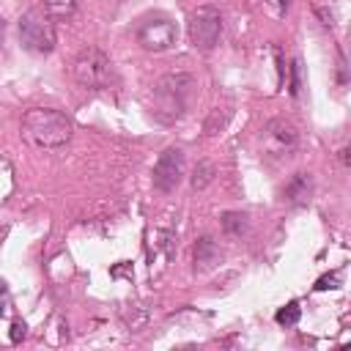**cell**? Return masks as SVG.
<instances>
[{"label":"cell","mask_w":351,"mask_h":351,"mask_svg":"<svg viewBox=\"0 0 351 351\" xmlns=\"http://www.w3.org/2000/svg\"><path fill=\"white\" fill-rule=\"evenodd\" d=\"M176 38H178V27L165 14H151L137 27V41L148 52H165V49H170L176 44Z\"/></svg>","instance_id":"8992f818"},{"label":"cell","mask_w":351,"mask_h":351,"mask_svg":"<svg viewBox=\"0 0 351 351\" xmlns=\"http://www.w3.org/2000/svg\"><path fill=\"white\" fill-rule=\"evenodd\" d=\"M217 258H219V250H217L214 239L203 236V239L197 241V247H195V263H200V266H211Z\"/></svg>","instance_id":"7c38bea8"},{"label":"cell","mask_w":351,"mask_h":351,"mask_svg":"<svg viewBox=\"0 0 351 351\" xmlns=\"http://www.w3.org/2000/svg\"><path fill=\"white\" fill-rule=\"evenodd\" d=\"M214 176H217V167L211 162H197V167L192 173V186L195 189H203V186H208L214 181Z\"/></svg>","instance_id":"4fadbf2b"},{"label":"cell","mask_w":351,"mask_h":351,"mask_svg":"<svg viewBox=\"0 0 351 351\" xmlns=\"http://www.w3.org/2000/svg\"><path fill=\"white\" fill-rule=\"evenodd\" d=\"M247 214L244 211H225L222 214V230L228 233V236H241V233H247Z\"/></svg>","instance_id":"8fae6325"},{"label":"cell","mask_w":351,"mask_h":351,"mask_svg":"<svg viewBox=\"0 0 351 351\" xmlns=\"http://www.w3.org/2000/svg\"><path fill=\"white\" fill-rule=\"evenodd\" d=\"M337 282H340V274L337 271H332V274H324L318 282H315V291H326V288H337Z\"/></svg>","instance_id":"9a60e30c"},{"label":"cell","mask_w":351,"mask_h":351,"mask_svg":"<svg viewBox=\"0 0 351 351\" xmlns=\"http://www.w3.org/2000/svg\"><path fill=\"white\" fill-rule=\"evenodd\" d=\"M299 315H302V307H299V302H288L285 307H280V310H277L274 321H277L280 326H293V324L299 321Z\"/></svg>","instance_id":"5bb4252c"},{"label":"cell","mask_w":351,"mask_h":351,"mask_svg":"<svg viewBox=\"0 0 351 351\" xmlns=\"http://www.w3.org/2000/svg\"><path fill=\"white\" fill-rule=\"evenodd\" d=\"M11 329H14V332H11V340H14V343H16L19 337H25V324H14Z\"/></svg>","instance_id":"e0dca14e"},{"label":"cell","mask_w":351,"mask_h":351,"mask_svg":"<svg viewBox=\"0 0 351 351\" xmlns=\"http://www.w3.org/2000/svg\"><path fill=\"white\" fill-rule=\"evenodd\" d=\"M269 3H271L277 11H285V8H288V0H269Z\"/></svg>","instance_id":"ac0fdd59"},{"label":"cell","mask_w":351,"mask_h":351,"mask_svg":"<svg viewBox=\"0 0 351 351\" xmlns=\"http://www.w3.org/2000/svg\"><path fill=\"white\" fill-rule=\"evenodd\" d=\"M222 36V16L214 5H197L189 16V38H192V47L200 49V52H208L217 47Z\"/></svg>","instance_id":"5b68a950"},{"label":"cell","mask_w":351,"mask_h":351,"mask_svg":"<svg viewBox=\"0 0 351 351\" xmlns=\"http://www.w3.org/2000/svg\"><path fill=\"white\" fill-rule=\"evenodd\" d=\"M263 143H266V148H269L271 154H288V151L296 148L299 132H296V126H293L291 121L274 118V121H269L266 129H263Z\"/></svg>","instance_id":"ba28073f"},{"label":"cell","mask_w":351,"mask_h":351,"mask_svg":"<svg viewBox=\"0 0 351 351\" xmlns=\"http://www.w3.org/2000/svg\"><path fill=\"white\" fill-rule=\"evenodd\" d=\"M197 82L192 74H167L154 85V96H156V115L165 123H173L176 118L184 115V110L192 101Z\"/></svg>","instance_id":"7a4b0ae2"},{"label":"cell","mask_w":351,"mask_h":351,"mask_svg":"<svg viewBox=\"0 0 351 351\" xmlns=\"http://www.w3.org/2000/svg\"><path fill=\"white\" fill-rule=\"evenodd\" d=\"M3 299H5V282L0 280V304H3ZM0 313H3V307H0Z\"/></svg>","instance_id":"d6986e66"},{"label":"cell","mask_w":351,"mask_h":351,"mask_svg":"<svg viewBox=\"0 0 351 351\" xmlns=\"http://www.w3.org/2000/svg\"><path fill=\"white\" fill-rule=\"evenodd\" d=\"M41 11L52 19H69L77 11V0H41Z\"/></svg>","instance_id":"30bf717a"},{"label":"cell","mask_w":351,"mask_h":351,"mask_svg":"<svg viewBox=\"0 0 351 351\" xmlns=\"http://www.w3.org/2000/svg\"><path fill=\"white\" fill-rule=\"evenodd\" d=\"M19 41L30 52H38V55L52 52L55 49V25H52V16L44 14L41 8L27 11L19 19Z\"/></svg>","instance_id":"277c9868"},{"label":"cell","mask_w":351,"mask_h":351,"mask_svg":"<svg viewBox=\"0 0 351 351\" xmlns=\"http://www.w3.org/2000/svg\"><path fill=\"white\" fill-rule=\"evenodd\" d=\"M71 121L52 107H33L22 115V137L33 145V148H60L71 140Z\"/></svg>","instance_id":"6da1fadb"},{"label":"cell","mask_w":351,"mask_h":351,"mask_svg":"<svg viewBox=\"0 0 351 351\" xmlns=\"http://www.w3.org/2000/svg\"><path fill=\"white\" fill-rule=\"evenodd\" d=\"M285 200L288 203H293V206H304L307 200H310V195H313V178L307 176V173H296L291 181H288V186H285Z\"/></svg>","instance_id":"9c48e42d"},{"label":"cell","mask_w":351,"mask_h":351,"mask_svg":"<svg viewBox=\"0 0 351 351\" xmlns=\"http://www.w3.org/2000/svg\"><path fill=\"white\" fill-rule=\"evenodd\" d=\"M184 178V151L170 145L159 154L154 165V186L159 192H173Z\"/></svg>","instance_id":"52a82bcc"},{"label":"cell","mask_w":351,"mask_h":351,"mask_svg":"<svg viewBox=\"0 0 351 351\" xmlns=\"http://www.w3.org/2000/svg\"><path fill=\"white\" fill-rule=\"evenodd\" d=\"M299 88H302V82H299V60H293L291 63V96H299Z\"/></svg>","instance_id":"2e32d148"},{"label":"cell","mask_w":351,"mask_h":351,"mask_svg":"<svg viewBox=\"0 0 351 351\" xmlns=\"http://www.w3.org/2000/svg\"><path fill=\"white\" fill-rule=\"evenodd\" d=\"M0 38H3V27H0Z\"/></svg>","instance_id":"ffe728a7"},{"label":"cell","mask_w":351,"mask_h":351,"mask_svg":"<svg viewBox=\"0 0 351 351\" xmlns=\"http://www.w3.org/2000/svg\"><path fill=\"white\" fill-rule=\"evenodd\" d=\"M74 80L88 90H101L115 82L112 60L99 47H85L74 60Z\"/></svg>","instance_id":"3957f363"}]
</instances>
